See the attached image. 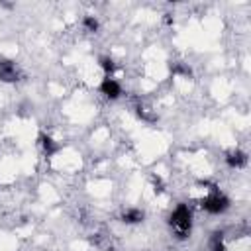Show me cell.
I'll return each instance as SVG.
<instances>
[{"instance_id":"cell-1","label":"cell","mask_w":251,"mask_h":251,"mask_svg":"<svg viewBox=\"0 0 251 251\" xmlns=\"http://www.w3.org/2000/svg\"><path fill=\"white\" fill-rule=\"evenodd\" d=\"M169 224H171V227H173V231H175V235L178 239H186L188 233H190V227H192V212H190V208L186 204H178L173 210V214L169 218Z\"/></svg>"},{"instance_id":"cell-2","label":"cell","mask_w":251,"mask_h":251,"mask_svg":"<svg viewBox=\"0 0 251 251\" xmlns=\"http://www.w3.org/2000/svg\"><path fill=\"white\" fill-rule=\"evenodd\" d=\"M202 208H204L206 212H210V214H222V212H226V210L229 208V198L224 196V194H220L218 190H214V192L202 202Z\"/></svg>"},{"instance_id":"cell-3","label":"cell","mask_w":251,"mask_h":251,"mask_svg":"<svg viewBox=\"0 0 251 251\" xmlns=\"http://www.w3.org/2000/svg\"><path fill=\"white\" fill-rule=\"evenodd\" d=\"M0 80L2 82H16L20 80V69L10 59H0Z\"/></svg>"},{"instance_id":"cell-4","label":"cell","mask_w":251,"mask_h":251,"mask_svg":"<svg viewBox=\"0 0 251 251\" xmlns=\"http://www.w3.org/2000/svg\"><path fill=\"white\" fill-rule=\"evenodd\" d=\"M100 90H102V94H104L106 98H110V100H116V98L122 94V86H120L114 78H110V76H106V78L102 80Z\"/></svg>"},{"instance_id":"cell-5","label":"cell","mask_w":251,"mask_h":251,"mask_svg":"<svg viewBox=\"0 0 251 251\" xmlns=\"http://www.w3.org/2000/svg\"><path fill=\"white\" fill-rule=\"evenodd\" d=\"M226 163H227L231 169H241V167L247 165V155H245L243 151H239V149L229 151V153L226 155Z\"/></svg>"},{"instance_id":"cell-6","label":"cell","mask_w":251,"mask_h":251,"mask_svg":"<svg viewBox=\"0 0 251 251\" xmlns=\"http://www.w3.org/2000/svg\"><path fill=\"white\" fill-rule=\"evenodd\" d=\"M39 143H41L43 153H45L47 157H53V155L61 149V145H59V143H55V139H53L51 135H45V133H41V135H39Z\"/></svg>"},{"instance_id":"cell-7","label":"cell","mask_w":251,"mask_h":251,"mask_svg":"<svg viewBox=\"0 0 251 251\" xmlns=\"http://www.w3.org/2000/svg\"><path fill=\"white\" fill-rule=\"evenodd\" d=\"M122 222L124 224H139V222H143V212L139 208H129L122 214Z\"/></svg>"},{"instance_id":"cell-8","label":"cell","mask_w":251,"mask_h":251,"mask_svg":"<svg viewBox=\"0 0 251 251\" xmlns=\"http://www.w3.org/2000/svg\"><path fill=\"white\" fill-rule=\"evenodd\" d=\"M210 247H212V251H226V247H224V233L222 231H214L212 233Z\"/></svg>"},{"instance_id":"cell-9","label":"cell","mask_w":251,"mask_h":251,"mask_svg":"<svg viewBox=\"0 0 251 251\" xmlns=\"http://www.w3.org/2000/svg\"><path fill=\"white\" fill-rule=\"evenodd\" d=\"M137 116L141 120H145V122H155L157 120V116L155 114H149V108L143 106V104H137Z\"/></svg>"},{"instance_id":"cell-10","label":"cell","mask_w":251,"mask_h":251,"mask_svg":"<svg viewBox=\"0 0 251 251\" xmlns=\"http://www.w3.org/2000/svg\"><path fill=\"white\" fill-rule=\"evenodd\" d=\"M100 67L104 69V73H106V75H110V73H114V71H116V63H114L110 57H102V59H100Z\"/></svg>"},{"instance_id":"cell-11","label":"cell","mask_w":251,"mask_h":251,"mask_svg":"<svg viewBox=\"0 0 251 251\" xmlns=\"http://www.w3.org/2000/svg\"><path fill=\"white\" fill-rule=\"evenodd\" d=\"M82 24H84V27H86L88 31H96V29H98V22H96V18H92V16H86Z\"/></svg>"}]
</instances>
